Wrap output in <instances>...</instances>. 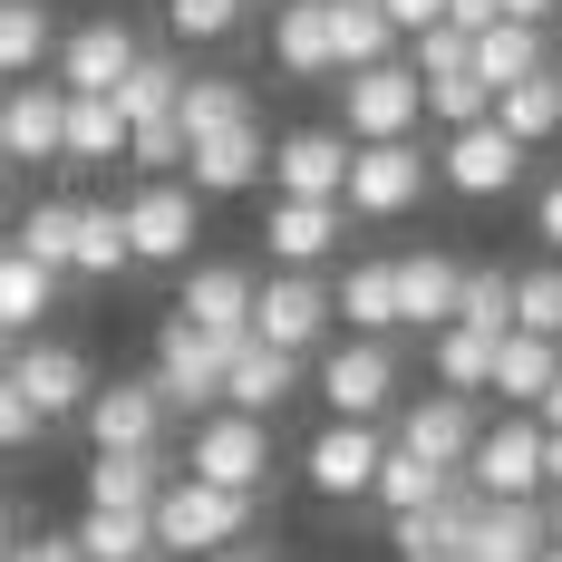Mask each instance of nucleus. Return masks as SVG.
<instances>
[{
  "mask_svg": "<svg viewBox=\"0 0 562 562\" xmlns=\"http://www.w3.org/2000/svg\"><path fill=\"white\" fill-rule=\"evenodd\" d=\"M389 10V30L407 40V30H427V20H447V0H379Z\"/></svg>",
  "mask_w": 562,
  "mask_h": 562,
  "instance_id": "obj_50",
  "label": "nucleus"
},
{
  "mask_svg": "<svg viewBox=\"0 0 562 562\" xmlns=\"http://www.w3.org/2000/svg\"><path fill=\"white\" fill-rule=\"evenodd\" d=\"M447 321H465V330H514V272H495V262H465L456 272V311Z\"/></svg>",
  "mask_w": 562,
  "mask_h": 562,
  "instance_id": "obj_38",
  "label": "nucleus"
},
{
  "mask_svg": "<svg viewBox=\"0 0 562 562\" xmlns=\"http://www.w3.org/2000/svg\"><path fill=\"white\" fill-rule=\"evenodd\" d=\"M379 417H330L311 447H301V475H311V495H330V505H349V495H369V475H379Z\"/></svg>",
  "mask_w": 562,
  "mask_h": 562,
  "instance_id": "obj_13",
  "label": "nucleus"
},
{
  "mask_svg": "<svg viewBox=\"0 0 562 562\" xmlns=\"http://www.w3.org/2000/svg\"><path fill=\"white\" fill-rule=\"evenodd\" d=\"M447 20H456V30H465V40H475V30L495 20V0H447Z\"/></svg>",
  "mask_w": 562,
  "mask_h": 562,
  "instance_id": "obj_52",
  "label": "nucleus"
},
{
  "mask_svg": "<svg viewBox=\"0 0 562 562\" xmlns=\"http://www.w3.org/2000/svg\"><path fill=\"white\" fill-rule=\"evenodd\" d=\"M272 58H281V78H339L330 0H281L272 10Z\"/></svg>",
  "mask_w": 562,
  "mask_h": 562,
  "instance_id": "obj_24",
  "label": "nucleus"
},
{
  "mask_svg": "<svg viewBox=\"0 0 562 562\" xmlns=\"http://www.w3.org/2000/svg\"><path fill=\"white\" fill-rule=\"evenodd\" d=\"M456 252H397L389 262V291H397V330H447L456 311Z\"/></svg>",
  "mask_w": 562,
  "mask_h": 562,
  "instance_id": "obj_22",
  "label": "nucleus"
},
{
  "mask_svg": "<svg viewBox=\"0 0 562 562\" xmlns=\"http://www.w3.org/2000/svg\"><path fill=\"white\" fill-rule=\"evenodd\" d=\"M116 214H126V252H136V272H184V252L204 243V194L175 184V175H146Z\"/></svg>",
  "mask_w": 562,
  "mask_h": 562,
  "instance_id": "obj_3",
  "label": "nucleus"
},
{
  "mask_svg": "<svg viewBox=\"0 0 562 562\" xmlns=\"http://www.w3.org/2000/svg\"><path fill=\"white\" fill-rule=\"evenodd\" d=\"M495 20H533V30H553L562 0H495Z\"/></svg>",
  "mask_w": 562,
  "mask_h": 562,
  "instance_id": "obj_51",
  "label": "nucleus"
},
{
  "mask_svg": "<svg viewBox=\"0 0 562 562\" xmlns=\"http://www.w3.org/2000/svg\"><path fill=\"white\" fill-rule=\"evenodd\" d=\"M166 30L175 40H194V49H214L243 30V0H166Z\"/></svg>",
  "mask_w": 562,
  "mask_h": 562,
  "instance_id": "obj_44",
  "label": "nucleus"
},
{
  "mask_svg": "<svg viewBox=\"0 0 562 562\" xmlns=\"http://www.w3.org/2000/svg\"><path fill=\"white\" fill-rule=\"evenodd\" d=\"M0 359H10V339H0Z\"/></svg>",
  "mask_w": 562,
  "mask_h": 562,
  "instance_id": "obj_60",
  "label": "nucleus"
},
{
  "mask_svg": "<svg viewBox=\"0 0 562 562\" xmlns=\"http://www.w3.org/2000/svg\"><path fill=\"white\" fill-rule=\"evenodd\" d=\"M475 495H543V427H533V407H514L495 427H475V447L456 465Z\"/></svg>",
  "mask_w": 562,
  "mask_h": 562,
  "instance_id": "obj_11",
  "label": "nucleus"
},
{
  "mask_svg": "<svg viewBox=\"0 0 562 562\" xmlns=\"http://www.w3.org/2000/svg\"><path fill=\"white\" fill-rule=\"evenodd\" d=\"M78 427H88L98 456H136V447H166L175 417H166V397H156V379H108V389H88Z\"/></svg>",
  "mask_w": 562,
  "mask_h": 562,
  "instance_id": "obj_12",
  "label": "nucleus"
},
{
  "mask_svg": "<svg viewBox=\"0 0 562 562\" xmlns=\"http://www.w3.org/2000/svg\"><path fill=\"white\" fill-rule=\"evenodd\" d=\"M126 156V116L98 88H68V116H58V166H116Z\"/></svg>",
  "mask_w": 562,
  "mask_h": 562,
  "instance_id": "obj_25",
  "label": "nucleus"
},
{
  "mask_svg": "<svg viewBox=\"0 0 562 562\" xmlns=\"http://www.w3.org/2000/svg\"><path fill=\"white\" fill-rule=\"evenodd\" d=\"M543 485L562 495V427H543Z\"/></svg>",
  "mask_w": 562,
  "mask_h": 562,
  "instance_id": "obj_54",
  "label": "nucleus"
},
{
  "mask_svg": "<svg viewBox=\"0 0 562 562\" xmlns=\"http://www.w3.org/2000/svg\"><path fill=\"white\" fill-rule=\"evenodd\" d=\"M58 311V272L30 262L20 243H0V339H30V321Z\"/></svg>",
  "mask_w": 562,
  "mask_h": 562,
  "instance_id": "obj_27",
  "label": "nucleus"
},
{
  "mask_svg": "<svg viewBox=\"0 0 562 562\" xmlns=\"http://www.w3.org/2000/svg\"><path fill=\"white\" fill-rule=\"evenodd\" d=\"M78 562H136V553H156V533H146V514H108V505H88L78 514Z\"/></svg>",
  "mask_w": 562,
  "mask_h": 562,
  "instance_id": "obj_40",
  "label": "nucleus"
},
{
  "mask_svg": "<svg viewBox=\"0 0 562 562\" xmlns=\"http://www.w3.org/2000/svg\"><path fill=\"white\" fill-rule=\"evenodd\" d=\"M553 68H562V49H553Z\"/></svg>",
  "mask_w": 562,
  "mask_h": 562,
  "instance_id": "obj_61",
  "label": "nucleus"
},
{
  "mask_svg": "<svg viewBox=\"0 0 562 562\" xmlns=\"http://www.w3.org/2000/svg\"><path fill=\"white\" fill-rule=\"evenodd\" d=\"M0 379L30 397V407H40V427H49V417H78V407H88V389H98L88 349H68V339H10Z\"/></svg>",
  "mask_w": 562,
  "mask_h": 562,
  "instance_id": "obj_10",
  "label": "nucleus"
},
{
  "mask_svg": "<svg viewBox=\"0 0 562 562\" xmlns=\"http://www.w3.org/2000/svg\"><path fill=\"white\" fill-rule=\"evenodd\" d=\"M543 543H562V495H553V514H543Z\"/></svg>",
  "mask_w": 562,
  "mask_h": 562,
  "instance_id": "obj_57",
  "label": "nucleus"
},
{
  "mask_svg": "<svg viewBox=\"0 0 562 562\" xmlns=\"http://www.w3.org/2000/svg\"><path fill=\"white\" fill-rule=\"evenodd\" d=\"M204 562H262V553H252V543H224V553H204Z\"/></svg>",
  "mask_w": 562,
  "mask_h": 562,
  "instance_id": "obj_56",
  "label": "nucleus"
},
{
  "mask_svg": "<svg viewBox=\"0 0 562 562\" xmlns=\"http://www.w3.org/2000/svg\"><path fill=\"white\" fill-rule=\"evenodd\" d=\"M281 194H301V204H339V175H349V136L339 126H291L272 146V166H262Z\"/></svg>",
  "mask_w": 562,
  "mask_h": 562,
  "instance_id": "obj_17",
  "label": "nucleus"
},
{
  "mask_svg": "<svg viewBox=\"0 0 562 562\" xmlns=\"http://www.w3.org/2000/svg\"><path fill=\"white\" fill-rule=\"evenodd\" d=\"M0 562H78V543H68V533H20Z\"/></svg>",
  "mask_w": 562,
  "mask_h": 562,
  "instance_id": "obj_48",
  "label": "nucleus"
},
{
  "mask_svg": "<svg viewBox=\"0 0 562 562\" xmlns=\"http://www.w3.org/2000/svg\"><path fill=\"white\" fill-rule=\"evenodd\" d=\"M321 407L330 417H389L397 407V349L389 339H330L321 349Z\"/></svg>",
  "mask_w": 562,
  "mask_h": 562,
  "instance_id": "obj_9",
  "label": "nucleus"
},
{
  "mask_svg": "<svg viewBox=\"0 0 562 562\" xmlns=\"http://www.w3.org/2000/svg\"><path fill=\"white\" fill-rule=\"evenodd\" d=\"M524 156H533V146H514L495 116H475V126H447V156H427V166H437V184H447V194L495 204V194H514V184H524Z\"/></svg>",
  "mask_w": 562,
  "mask_h": 562,
  "instance_id": "obj_8",
  "label": "nucleus"
},
{
  "mask_svg": "<svg viewBox=\"0 0 562 562\" xmlns=\"http://www.w3.org/2000/svg\"><path fill=\"white\" fill-rule=\"evenodd\" d=\"M262 243H272L281 272H321L339 243H349V214H339V204H301V194H281L272 214H262Z\"/></svg>",
  "mask_w": 562,
  "mask_h": 562,
  "instance_id": "obj_18",
  "label": "nucleus"
},
{
  "mask_svg": "<svg viewBox=\"0 0 562 562\" xmlns=\"http://www.w3.org/2000/svg\"><path fill=\"white\" fill-rule=\"evenodd\" d=\"M475 397H407V417H397V437L389 447H407V456H427V465H465V447H475Z\"/></svg>",
  "mask_w": 562,
  "mask_h": 562,
  "instance_id": "obj_20",
  "label": "nucleus"
},
{
  "mask_svg": "<svg viewBox=\"0 0 562 562\" xmlns=\"http://www.w3.org/2000/svg\"><path fill=\"white\" fill-rule=\"evenodd\" d=\"M10 543H20V505L0 495V553H10Z\"/></svg>",
  "mask_w": 562,
  "mask_h": 562,
  "instance_id": "obj_55",
  "label": "nucleus"
},
{
  "mask_svg": "<svg viewBox=\"0 0 562 562\" xmlns=\"http://www.w3.org/2000/svg\"><path fill=\"white\" fill-rule=\"evenodd\" d=\"M495 126H505L514 146H543V136H562V68H533V78L495 88Z\"/></svg>",
  "mask_w": 562,
  "mask_h": 562,
  "instance_id": "obj_31",
  "label": "nucleus"
},
{
  "mask_svg": "<svg viewBox=\"0 0 562 562\" xmlns=\"http://www.w3.org/2000/svg\"><path fill=\"white\" fill-rule=\"evenodd\" d=\"M562 369V339H533V330H505L495 339V379H485V397H505V407H533L543 397V379Z\"/></svg>",
  "mask_w": 562,
  "mask_h": 562,
  "instance_id": "obj_32",
  "label": "nucleus"
},
{
  "mask_svg": "<svg viewBox=\"0 0 562 562\" xmlns=\"http://www.w3.org/2000/svg\"><path fill=\"white\" fill-rule=\"evenodd\" d=\"M252 339H272V349H291V359L330 349V339H339L330 281H321V272H272V281H252Z\"/></svg>",
  "mask_w": 562,
  "mask_h": 562,
  "instance_id": "obj_6",
  "label": "nucleus"
},
{
  "mask_svg": "<svg viewBox=\"0 0 562 562\" xmlns=\"http://www.w3.org/2000/svg\"><path fill=\"white\" fill-rule=\"evenodd\" d=\"M175 88H184V68H175L166 49H136V68L116 78L108 98H116V116H126V126H146V116H175Z\"/></svg>",
  "mask_w": 562,
  "mask_h": 562,
  "instance_id": "obj_37",
  "label": "nucleus"
},
{
  "mask_svg": "<svg viewBox=\"0 0 562 562\" xmlns=\"http://www.w3.org/2000/svg\"><path fill=\"white\" fill-rule=\"evenodd\" d=\"M68 272H78V281H116V272H136V252H126V214H116V204H78Z\"/></svg>",
  "mask_w": 562,
  "mask_h": 562,
  "instance_id": "obj_35",
  "label": "nucleus"
},
{
  "mask_svg": "<svg viewBox=\"0 0 562 562\" xmlns=\"http://www.w3.org/2000/svg\"><path fill=\"white\" fill-rule=\"evenodd\" d=\"M437 339V389L447 397H485V379H495V330H465V321H447Z\"/></svg>",
  "mask_w": 562,
  "mask_h": 562,
  "instance_id": "obj_36",
  "label": "nucleus"
},
{
  "mask_svg": "<svg viewBox=\"0 0 562 562\" xmlns=\"http://www.w3.org/2000/svg\"><path fill=\"white\" fill-rule=\"evenodd\" d=\"M156 397H166V417H214L224 407V339H204L194 321H175L166 311V330H156Z\"/></svg>",
  "mask_w": 562,
  "mask_h": 562,
  "instance_id": "obj_5",
  "label": "nucleus"
},
{
  "mask_svg": "<svg viewBox=\"0 0 562 562\" xmlns=\"http://www.w3.org/2000/svg\"><path fill=\"white\" fill-rule=\"evenodd\" d=\"M427 146L417 136H379V146H349V175H339V214H359V224H389V214H417L427 204Z\"/></svg>",
  "mask_w": 562,
  "mask_h": 562,
  "instance_id": "obj_2",
  "label": "nucleus"
},
{
  "mask_svg": "<svg viewBox=\"0 0 562 562\" xmlns=\"http://www.w3.org/2000/svg\"><path fill=\"white\" fill-rule=\"evenodd\" d=\"M447 485H456V465H427V456H407V447H379L369 505H379V514H417V505H437Z\"/></svg>",
  "mask_w": 562,
  "mask_h": 562,
  "instance_id": "obj_33",
  "label": "nucleus"
},
{
  "mask_svg": "<svg viewBox=\"0 0 562 562\" xmlns=\"http://www.w3.org/2000/svg\"><path fill=\"white\" fill-rule=\"evenodd\" d=\"M58 116H68V88H40V78H20V88H0V166H58Z\"/></svg>",
  "mask_w": 562,
  "mask_h": 562,
  "instance_id": "obj_16",
  "label": "nucleus"
},
{
  "mask_svg": "<svg viewBox=\"0 0 562 562\" xmlns=\"http://www.w3.org/2000/svg\"><path fill=\"white\" fill-rule=\"evenodd\" d=\"M184 475H204V485H233V495H262V475H272V417L214 407V417L194 427V447H184Z\"/></svg>",
  "mask_w": 562,
  "mask_h": 562,
  "instance_id": "obj_7",
  "label": "nucleus"
},
{
  "mask_svg": "<svg viewBox=\"0 0 562 562\" xmlns=\"http://www.w3.org/2000/svg\"><path fill=\"white\" fill-rule=\"evenodd\" d=\"M417 116H437V126H475V116H495V88H485L475 68H456V78H417Z\"/></svg>",
  "mask_w": 562,
  "mask_h": 562,
  "instance_id": "obj_42",
  "label": "nucleus"
},
{
  "mask_svg": "<svg viewBox=\"0 0 562 562\" xmlns=\"http://www.w3.org/2000/svg\"><path fill=\"white\" fill-rule=\"evenodd\" d=\"M514 330L562 339V252H553V262H533V272H514Z\"/></svg>",
  "mask_w": 562,
  "mask_h": 562,
  "instance_id": "obj_43",
  "label": "nucleus"
},
{
  "mask_svg": "<svg viewBox=\"0 0 562 562\" xmlns=\"http://www.w3.org/2000/svg\"><path fill=\"white\" fill-rule=\"evenodd\" d=\"M339 136H349V146H379V136H417V68H407V58H369V68H339Z\"/></svg>",
  "mask_w": 562,
  "mask_h": 562,
  "instance_id": "obj_4",
  "label": "nucleus"
},
{
  "mask_svg": "<svg viewBox=\"0 0 562 562\" xmlns=\"http://www.w3.org/2000/svg\"><path fill=\"white\" fill-rule=\"evenodd\" d=\"M330 321H349L359 339H389L397 330V291H389V262H349L330 291Z\"/></svg>",
  "mask_w": 562,
  "mask_h": 562,
  "instance_id": "obj_34",
  "label": "nucleus"
},
{
  "mask_svg": "<svg viewBox=\"0 0 562 562\" xmlns=\"http://www.w3.org/2000/svg\"><path fill=\"white\" fill-rule=\"evenodd\" d=\"M465 68H475L485 88H514V78L553 68V30H533V20H485V30L465 40Z\"/></svg>",
  "mask_w": 562,
  "mask_h": 562,
  "instance_id": "obj_23",
  "label": "nucleus"
},
{
  "mask_svg": "<svg viewBox=\"0 0 562 562\" xmlns=\"http://www.w3.org/2000/svg\"><path fill=\"white\" fill-rule=\"evenodd\" d=\"M20 447H40V407L0 379V456H20Z\"/></svg>",
  "mask_w": 562,
  "mask_h": 562,
  "instance_id": "obj_47",
  "label": "nucleus"
},
{
  "mask_svg": "<svg viewBox=\"0 0 562 562\" xmlns=\"http://www.w3.org/2000/svg\"><path fill=\"white\" fill-rule=\"evenodd\" d=\"M533 427H562V369L543 379V397H533Z\"/></svg>",
  "mask_w": 562,
  "mask_h": 562,
  "instance_id": "obj_53",
  "label": "nucleus"
},
{
  "mask_svg": "<svg viewBox=\"0 0 562 562\" xmlns=\"http://www.w3.org/2000/svg\"><path fill=\"white\" fill-rule=\"evenodd\" d=\"M407 68H417V78H456V68H465V30H456V20L407 30Z\"/></svg>",
  "mask_w": 562,
  "mask_h": 562,
  "instance_id": "obj_45",
  "label": "nucleus"
},
{
  "mask_svg": "<svg viewBox=\"0 0 562 562\" xmlns=\"http://www.w3.org/2000/svg\"><path fill=\"white\" fill-rule=\"evenodd\" d=\"M533 562H562V543H543V553H533Z\"/></svg>",
  "mask_w": 562,
  "mask_h": 562,
  "instance_id": "obj_58",
  "label": "nucleus"
},
{
  "mask_svg": "<svg viewBox=\"0 0 562 562\" xmlns=\"http://www.w3.org/2000/svg\"><path fill=\"white\" fill-rule=\"evenodd\" d=\"M533 243H553V252H562V175L533 194Z\"/></svg>",
  "mask_w": 562,
  "mask_h": 562,
  "instance_id": "obj_49",
  "label": "nucleus"
},
{
  "mask_svg": "<svg viewBox=\"0 0 562 562\" xmlns=\"http://www.w3.org/2000/svg\"><path fill=\"white\" fill-rule=\"evenodd\" d=\"M291 389H301V359H291V349H272V339H233L224 349V407L272 417Z\"/></svg>",
  "mask_w": 562,
  "mask_h": 562,
  "instance_id": "obj_21",
  "label": "nucleus"
},
{
  "mask_svg": "<svg viewBox=\"0 0 562 562\" xmlns=\"http://www.w3.org/2000/svg\"><path fill=\"white\" fill-rule=\"evenodd\" d=\"M126 166H146V175L184 166V126H175V116H146V126H126Z\"/></svg>",
  "mask_w": 562,
  "mask_h": 562,
  "instance_id": "obj_46",
  "label": "nucleus"
},
{
  "mask_svg": "<svg viewBox=\"0 0 562 562\" xmlns=\"http://www.w3.org/2000/svg\"><path fill=\"white\" fill-rule=\"evenodd\" d=\"M166 475H175V456H166V447H136V456H98V465H88V505H108V514H146Z\"/></svg>",
  "mask_w": 562,
  "mask_h": 562,
  "instance_id": "obj_26",
  "label": "nucleus"
},
{
  "mask_svg": "<svg viewBox=\"0 0 562 562\" xmlns=\"http://www.w3.org/2000/svg\"><path fill=\"white\" fill-rule=\"evenodd\" d=\"M146 533H156V553H224V543L252 533V495L204 485V475L175 465L166 485H156V505H146Z\"/></svg>",
  "mask_w": 562,
  "mask_h": 562,
  "instance_id": "obj_1",
  "label": "nucleus"
},
{
  "mask_svg": "<svg viewBox=\"0 0 562 562\" xmlns=\"http://www.w3.org/2000/svg\"><path fill=\"white\" fill-rule=\"evenodd\" d=\"M10 243H20V252H30V262H49V272L68 281V243H78V204H68V194H49V204H30V214H20V233H10Z\"/></svg>",
  "mask_w": 562,
  "mask_h": 562,
  "instance_id": "obj_41",
  "label": "nucleus"
},
{
  "mask_svg": "<svg viewBox=\"0 0 562 562\" xmlns=\"http://www.w3.org/2000/svg\"><path fill=\"white\" fill-rule=\"evenodd\" d=\"M543 553V505L533 495H485L475 514V562H533Z\"/></svg>",
  "mask_w": 562,
  "mask_h": 562,
  "instance_id": "obj_30",
  "label": "nucleus"
},
{
  "mask_svg": "<svg viewBox=\"0 0 562 562\" xmlns=\"http://www.w3.org/2000/svg\"><path fill=\"white\" fill-rule=\"evenodd\" d=\"M252 116H262V108H252V88L224 78V68L175 88V126H184V146H194V136H224V126H252Z\"/></svg>",
  "mask_w": 562,
  "mask_h": 562,
  "instance_id": "obj_28",
  "label": "nucleus"
},
{
  "mask_svg": "<svg viewBox=\"0 0 562 562\" xmlns=\"http://www.w3.org/2000/svg\"><path fill=\"white\" fill-rule=\"evenodd\" d=\"M262 166H272V146H262V116L184 146V184H194V194H252V184H262Z\"/></svg>",
  "mask_w": 562,
  "mask_h": 562,
  "instance_id": "obj_19",
  "label": "nucleus"
},
{
  "mask_svg": "<svg viewBox=\"0 0 562 562\" xmlns=\"http://www.w3.org/2000/svg\"><path fill=\"white\" fill-rule=\"evenodd\" d=\"M136 49H146V40H136L116 10H88V20H78V30H68L49 58H58V88H98V98H108L116 78L136 68Z\"/></svg>",
  "mask_w": 562,
  "mask_h": 562,
  "instance_id": "obj_14",
  "label": "nucleus"
},
{
  "mask_svg": "<svg viewBox=\"0 0 562 562\" xmlns=\"http://www.w3.org/2000/svg\"><path fill=\"white\" fill-rule=\"evenodd\" d=\"M330 49L339 68H369V58H397V30L379 0H330Z\"/></svg>",
  "mask_w": 562,
  "mask_h": 562,
  "instance_id": "obj_39",
  "label": "nucleus"
},
{
  "mask_svg": "<svg viewBox=\"0 0 562 562\" xmlns=\"http://www.w3.org/2000/svg\"><path fill=\"white\" fill-rule=\"evenodd\" d=\"M175 321H194L204 339H252V272L243 262H194L184 291H175Z\"/></svg>",
  "mask_w": 562,
  "mask_h": 562,
  "instance_id": "obj_15",
  "label": "nucleus"
},
{
  "mask_svg": "<svg viewBox=\"0 0 562 562\" xmlns=\"http://www.w3.org/2000/svg\"><path fill=\"white\" fill-rule=\"evenodd\" d=\"M58 49V20L49 0H0V88H20V78H40Z\"/></svg>",
  "mask_w": 562,
  "mask_h": 562,
  "instance_id": "obj_29",
  "label": "nucleus"
},
{
  "mask_svg": "<svg viewBox=\"0 0 562 562\" xmlns=\"http://www.w3.org/2000/svg\"><path fill=\"white\" fill-rule=\"evenodd\" d=\"M136 562H166V553H136Z\"/></svg>",
  "mask_w": 562,
  "mask_h": 562,
  "instance_id": "obj_59",
  "label": "nucleus"
}]
</instances>
